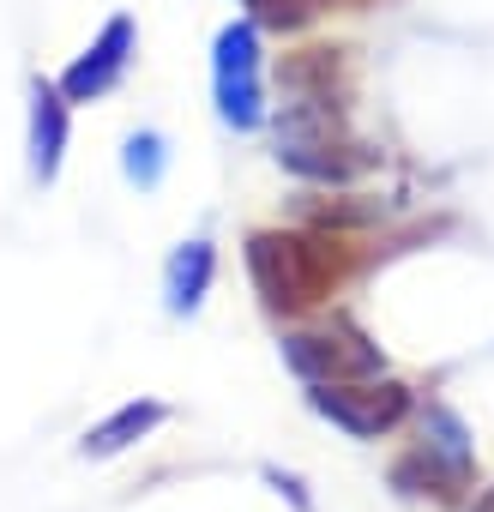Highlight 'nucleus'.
Instances as JSON below:
<instances>
[{
	"label": "nucleus",
	"mask_w": 494,
	"mask_h": 512,
	"mask_svg": "<svg viewBox=\"0 0 494 512\" xmlns=\"http://www.w3.org/2000/svg\"><path fill=\"white\" fill-rule=\"evenodd\" d=\"M127 49H133V19H109V31L85 49V61L79 67H67V79H61V91L73 97V103H91V97H103L121 73H127Z\"/></svg>",
	"instance_id": "423d86ee"
},
{
	"label": "nucleus",
	"mask_w": 494,
	"mask_h": 512,
	"mask_svg": "<svg viewBox=\"0 0 494 512\" xmlns=\"http://www.w3.org/2000/svg\"><path fill=\"white\" fill-rule=\"evenodd\" d=\"M127 175H133L139 187H157V181H163V139H157V133H133V139H127Z\"/></svg>",
	"instance_id": "9b49d317"
},
{
	"label": "nucleus",
	"mask_w": 494,
	"mask_h": 512,
	"mask_svg": "<svg viewBox=\"0 0 494 512\" xmlns=\"http://www.w3.org/2000/svg\"><path fill=\"white\" fill-rule=\"evenodd\" d=\"M422 464H428V482H440V494L464 488V476H470L464 422H458L446 404H428V422H422Z\"/></svg>",
	"instance_id": "0eeeda50"
},
{
	"label": "nucleus",
	"mask_w": 494,
	"mask_h": 512,
	"mask_svg": "<svg viewBox=\"0 0 494 512\" xmlns=\"http://www.w3.org/2000/svg\"><path fill=\"white\" fill-rule=\"evenodd\" d=\"M278 157H284V169H296L308 181H350L356 169L374 163V151H356V145L338 139V121H332L326 103L284 109V121H278Z\"/></svg>",
	"instance_id": "f03ea898"
},
{
	"label": "nucleus",
	"mask_w": 494,
	"mask_h": 512,
	"mask_svg": "<svg viewBox=\"0 0 494 512\" xmlns=\"http://www.w3.org/2000/svg\"><path fill=\"white\" fill-rule=\"evenodd\" d=\"M157 422H163V404H127V410H115L103 428H91V434H85V452H91V458L127 452V446H133L139 434H151Z\"/></svg>",
	"instance_id": "9d476101"
},
{
	"label": "nucleus",
	"mask_w": 494,
	"mask_h": 512,
	"mask_svg": "<svg viewBox=\"0 0 494 512\" xmlns=\"http://www.w3.org/2000/svg\"><path fill=\"white\" fill-rule=\"evenodd\" d=\"M241 7H254L266 25H278V31H296L314 7H308V0H241Z\"/></svg>",
	"instance_id": "f8f14e48"
},
{
	"label": "nucleus",
	"mask_w": 494,
	"mask_h": 512,
	"mask_svg": "<svg viewBox=\"0 0 494 512\" xmlns=\"http://www.w3.org/2000/svg\"><path fill=\"white\" fill-rule=\"evenodd\" d=\"M338 266H344L338 253H332L326 241H308V235H278V229H266V235L247 241V272H254L260 296H266L272 308H284V314L320 302V296L332 290Z\"/></svg>",
	"instance_id": "f257e3e1"
},
{
	"label": "nucleus",
	"mask_w": 494,
	"mask_h": 512,
	"mask_svg": "<svg viewBox=\"0 0 494 512\" xmlns=\"http://www.w3.org/2000/svg\"><path fill=\"white\" fill-rule=\"evenodd\" d=\"M211 241H187L175 260H169V308L175 314H193L205 302V284H211Z\"/></svg>",
	"instance_id": "1a4fd4ad"
},
{
	"label": "nucleus",
	"mask_w": 494,
	"mask_h": 512,
	"mask_svg": "<svg viewBox=\"0 0 494 512\" xmlns=\"http://www.w3.org/2000/svg\"><path fill=\"white\" fill-rule=\"evenodd\" d=\"M476 512H494V488H482V500H476Z\"/></svg>",
	"instance_id": "ddd939ff"
},
{
	"label": "nucleus",
	"mask_w": 494,
	"mask_h": 512,
	"mask_svg": "<svg viewBox=\"0 0 494 512\" xmlns=\"http://www.w3.org/2000/svg\"><path fill=\"white\" fill-rule=\"evenodd\" d=\"M217 109L229 127H260V37L254 25H229L217 37Z\"/></svg>",
	"instance_id": "20e7f679"
},
{
	"label": "nucleus",
	"mask_w": 494,
	"mask_h": 512,
	"mask_svg": "<svg viewBox=\"0 0 494 512\" xmlns=\"http://www.w3.org/2000/svg\"><path fill=\"white\" fill-rule=\"evenodd\" d=\"M31 163H37V175L43 181H55V169H61V151H67V103L55 97V91H43L37 85V109H31Z\"/></svg>",
	"instance_id": "6e6552de"
},
{
	"label": "nucleus",
	"mask_w": 494,
	"mask_h": 512,
	"mask_svg": "<svg viewBox=\"0 0 494 512\" xmlns=\"http://www.w3.org/2000/svg\"><path fill=\"white\" fill-rule=\"evenodd\" d=\"M308 404L326 416V422H338L344 434H356V440H374V434H386L392 422H404V410H410V392L398 386V380H368V386H314L308 392Z\"/></svg>",
	"instance_id": "7ed1b4c3"
},
{
	"label": "nucleus",
	"mask_w": 494,
	"mask_h": 512,
	"mask_svg": "<svg viewBox=\"0 0 494 512\" xmlns=\"http://www.w3.org/2000/svg\"><path fill=\"white\" fill-rule=\"evenodd\" d=\"M284 362L314 386H326V380H374L380 374V350L368 338H356V332H296V338H284Z\"/></svg>",
	"instance_id": "39448f33"
}]
</instances>
